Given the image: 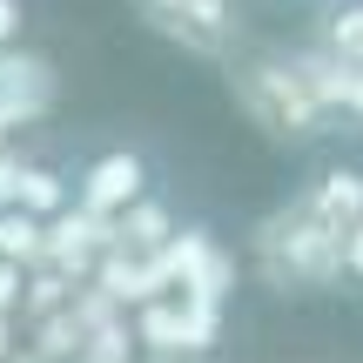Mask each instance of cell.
Segmentation results:
<instances>
[{
  "instance_id": "6da1fadb",
  "label": "cell",
  "mask_w": 363,
  "mask_h": 363,
  "mask_svg": "<svg viewBox=\"0 0 363 363\" xmlns=\"http://www.w3.org/2000/svg\"><path fill=\"white\" fill-rule=\"evenodd\" d=\"M229 88H235V101H242V115L256 121L262 135H276V142H323V135H337L289 48L229 61Z\"/></svg>"
},
{
  "instance_id": "7a4b0ae2",
  "label": "cell",
  "mask_w": 363,
  "mask_h": 363,
  "mask_svg": "<svg viewBox=\"0 0 363 363\" xmlns=\"http://www.w3.org/2000/svg\"><path fill=\"white\" fill-rule=\"evenodd\" d=\"M249 256H256L269 289H330V283H343V242L303 208V195H289L276 216L256 222Z\"/></svg>"
},
{
  "instance_id": "3957f363",
  "label": "cell",
  "mask_w": 363,
  "mask_h": 363,
  "mask_svg": "<svg viewBox=\"0 0 363 363\" xmlns=\"http://www.w3.org/2000/svg\"><path fill=\"white\" fill-rule=\"evenodd\" d=\"M148 34H162L169 48L195 54V61H235L242 48V13L235 0H135Z\"/></svg>"
},
{
  "instance_id": "277c9868",
  "label": "cell",
  "mask_w": 363,
  "mask_h": 363,
  "mask_svg": "<svg viewBox=\"0 0 363 363\" xmlns=\"http://www.w3.org/2000/svg\"><path fill=\"white\" fill-rule=\"evenodd\" d=\"M142 195H148V162L135 155V148H101V155L74 175V208H88V216H101V222H115L121 208L142 202Z\"/></svg>"
},
{
  "instance_id": "5b68a950",
  "label": "cell",
  "mask_w": 363,
  "mask_h": 363,
  "mask_svg": "<svg viewBox=\"0 0 363 363\" xmlns=\"http://www.w3.org/2000/svg\"><path fill=\"white\" fill-rule=\"evenodd\" d=\"M108 249H115V222L88 216V208H74V202L48 222V269H61L67 283H88Z\"/></svg>"
},
{
  "instance_id": "8992f818",
  "label": "cell",
  "mask_w": 363,
  "mask_h": 363,
  "mask_svg": "<svg viewBox=\"0 0 363 363\" xmlns=\"http://www.w3.org/2000/svg\"><path fill=\"white\" fill-rule=\"evenodd\" d=\"M48 108H54V61L21 54V48H0V115H7L13 128H34Z\"/></svg>"
},
{
  "instance_id": "52a82bcc",
  "label": "cell",
  "mask_w": 363,
  "mask_h": 363,
  "mask_svg": "<svg viewBox=\"0 0 363 363\" xmlns=\"http://www.w3.org/2000/svg\"><path fill=\"white\" fill-rule=\"evenodd\" d=\"M296 67H303V81L316 88L330 128H363V67L337 61V54H323V48H296Z\"/></svg>"
},
{
  "instance_id": "ba28073f",
  "label": "cell",
  "mask_w": 363,
  "mask_h": 363,
  "mask_svg": "<svg viewBox=\"0 0 363 363\" xmlns=\"http://www.w3.org/2000/svg\"><path fill=\"white\" fill-rule=\"evenodd\" d=\"M303 208H310V216H316V222H323V229L343 242V235L363 222V169H350V162L323 169L310 189H303Z\"/></svg>"
},
{
  "instance_id": "9c48e42d",
  "label": "cell",
  "mask_w": 363,
  "mask_h": 363,
  "mask_svg": "<svg viewBox=\"0 0 363 363\" xmlns=\"http://www.w3.org/2000/svg\"><path fill=\"white\" fill-rule=\"evenodd\" d=\"M169 235H175V216H169L162 195H142V202H128L115 216V249H121V256H155Z\"/></svg>"
},
{
  "instance_id": "30bf717a",
  "label": "cell",
  "mask_w": 363,
  "mask_h": 363,
  "mask_svg": "<svg viewBox=\"0 0 363 363\" xmlns=\"http://www.w3.org/2000/svg\"><path fill=\"white\" fill-rule=\"evenodd\" d=\"M310 48L363 67V0H323V7H316V40Z\"/></svg>"
},
{
  "instance_id": "8fae6325",
  "label": "cell",
  "mask_w": 363,
  "mask_h": 363,
  "mask_svg": "<svg viewBox=\"0 0 363 363\" xmlns=\"http://www.w3.org/2000/svg\"><path fill=\"white\" fill-rule=\"evenodd\" d=\"M135 343H142L148 357H195L189 350V330H182V303L175 296H155L135 310Z\"/></svg>"
},
{
  "instance_id": "7c38bea8",
  "label": "cell",
  "mask_w": 363,
  "mask_h": 363,
  "mask_svg": "<svg viewBox=\"0 0 363 363\" xmlns=\"http://www.w3.org/2000/svg\"><path fill=\"white\" fill-rule=\"evenodd\" d=\"M0 262L40 269V262H48V222L27 216V208H0Z\"/></svg>"
},
{
  "instance_id": "4fadbf2b",
  "label": "cell",
  "mask_w": 363,
  "mask_h": 363,
  "mask_svg": "<svg viewBox=\"0 0 363 363\" xmlns=\"http://www.w3.org/2000/svg\"><path fill=\"white\" fill-rule=\"evenodd\" d=\"M67 202H74V182H67L61 169H48V162H27V175H21V202H13V208H27V216L54 222Z\"/></svg>"
},
{
  "instance_id": "5bb4252c",
  "label": "cell",
  "mask_w": 363,
  "mask_h": 363,
  "mask_svg": "<svg viewBox=\"0 0 363 363\" xmlns=\"http://www.w3.org/2000/svg\"><path fill=\"white\" fill-rule=\"evenodd\" d=\"M81 283H67L61 269H27V289H21V330H34V323H48L54 310H67V296H74Z\"/></svg>"
},
{
  "instance_id": "9a60e30c",
  "label": "cell",
  "mask_w": 363,
  "mask_h": 363,
  "mask_svg": "<svg viewBox=\"0 0 363 363\" xmlns=\"http://www.w3.org/2000/svg\"><path fill=\"white\" fill-rule=\"evenodd\" d=\"M21 175H27V155H21V148H0V208H13V202H21Z\"/></svg>"
},
{
  "instance_id": "2e32d148",
  "label": "cell",
  "mask_w": 363,
  "mask_h": 363,
  "mask_svg": "<svg viewBox=\"0 0 363 363\" xmlns=\"http://www.w3.org/2000/svg\"><path fill=\"white\" fill-rule=\"evenodd\" d=\"M21 289H27V269L0 262V316H21Z\"/></svg>"
},
{
  "instance_id": "e0dca14e",
  "label": "cell",
  "mask_w": 363,
  "mask_h": 363,
  "mask_svg": "<svg viewBox=\"0 0 363 363\" xmlns=\"http://www.w3.org/2000/svg\"><path fill=\"white\" fill-rule=\"evenodd\" d=\"M343 283H363V222L343 235Z\"/></svg>"
},
{
  "instance_id": "ac0fdd59",
  "label": "cell",
  "mask_w": 363,
  "mask_h": 363,
  "mask_svg": "<svg viewBox=\"0 0 363 363\" xmlns=\"http://www.w3.org/2000/svg\"><path fill=\"white\" fill-rule=\"evenodd\" d=\"M21 21H27L21 0H0V48H13V40H21Z\"/></svg>"
},
{
  "instance_id": "d6986e66",
  "label": "cell",
  "mask_w": 363,
  "mask_h": 363,
  "mask_svg": "<svg viewBox=\"0 0 363 363\" xmlns=\"http://www.w3.org/2000/svg\"><path fill=\"white\" fill-rule=\"evenodd\" d=\"M27 343V330H21V316H0V363H7L13 350Z\"/></svg>"
},
{
  "instance_id": "ffe728a7",
  "label": "cell",
  "mask_w": 363,
  "mask_h": 363,
  "mask_svg": "<svg viewBox=\"0 0 363 363\" xmlns=\"http://www.w3.org/2000/svg\"><path fill=\"white\" fill-rule=\"evenodd\" d=\"M13 135H21V128H13V121H7V115H0V148H7V142H13Z\"/></svg>"
}]
</instances>
